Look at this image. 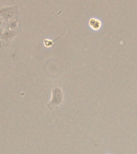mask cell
<instances>
[{
	"instance_id": "6da1fadb",
	"label": "cell",
	"mask_w": 137,
	"mask_h": 154,
	"mask_svg": "<svg viewBox=\"0 0 137 154\" xmlns=\"http://www.w3.org/2000/svg\"><path fill=\"white\" fill-rule=\"evenodd\" d=\"M64 100L63 92L60 88L57 86H54L52 88V96H51V100L47 104V107L50 110H53L57 108L60 105Z\"/></svg>"
},
{
	"instance_id": "7a4b0ae2",
	"label": "cell",
	"mask_w": 137,
	"mask_h": 154,
	"mask_svg": "<svg viewBox=\"0 0 137 154\" xmlns=\"http://www.w3.org/2000/svg\"><path fill=\"white\" fill-rule=\"evenodd\" d=\"M89 26L94 31H99L102 27V22L96 18H91L89 20Z\"/></svg>"
},
{
	"instance_id": "3957f363",
	"label": "cell",
	"mask_w": 137,
	"mask_h": 154,
	"mask_svg": "<svg viewBox=\"0 0 137 154\" xmlns=\"http://www.w3.org/2000/svg\"><path fill=\"white\" fill-rule=\"evenodd\" d=\"M17 35V32H15L13 30H7L3 33L2 38L4 41H9L11 40V39H13L15 35Z\"/></svg>"
},
{
	"instance_id": "277c9868",
	"label": "cell",
	"mask_w": 137,
	"mask_h": 154,
	"mask_svg": "<svg viewBox=\"0 0 137 154\" xmlns=\"http://www.w3.org/2000/svg\"><path fill=\"white\" fill-rule=\"evenodd\" d=\"M14 7H11L10 10H8L7 11H6L5 13L3 14L2 15H1V17L2 18H3V19H5L6 20H10V19H11L12 18H13V16L15 15V11H13Z\"/></svg>"
},
{
	"instance_id": "5b68a950",
	"label": "cell",
	"mask_w": 137,
	"mask_h": 154,
	"mask_svg": "<svg viewBox=\"0 0 137 154\" xmlns=\"http://www.w3.org/2000/svg\"><path fill=\"white\" fill-rule=\"evenodd\" d=\"M18 27V22L16 19H12L8 24V30H14Z\"/></svg>"
},
{
	"instance_id": "8992f818",
	"label": "cell",
	"mask_w": 137,
	"mask_h": 154,
	"mask_svg": "<svg viewBox=\"0 0 137 154\" xmlns=\"http://www.w3.org/2000/svg\"><path fill=\"white\" fill-rule=\"evenodd\" d=\"M60 37H58L57 39H59ZM57 39H54V40H51V39H45V40L44 41V46L47 47H52L53 44H54V42Z\"/></svg>"
},
{
	"instance_id": "52a82bcc",
	"label": "cell",
	"mask_w": 137,
	"mask_h": 154,
	"mask_svg": "<svg viewBox=\"0 0 137 154\" xmlns=\"http://www.w3.org/2000/svg\"><path fill=\"white\" fill-rule=\"evenodd\" d=\"M3 33H4V31H3V28H1V27H0V38H2V36H3Z\"/></svg>"
},
{
	"instance_id": "ba28073f",
	"label": "cell",
	"mask_w": 137,
	"mask_h": 154,
	"mask_svg": "<svg viewBox=\"0 0 137 154\" xmlns=\"http://www.w3.org/2000/svg\"><path fill=\"white\" fill-rule=\"evenodd\" d=\"M3 18H2V17L0 16V26H1V25L3 24Z\"/></svg>"
},
{
	"instance_id": "9c48e42d",
	"label": "cell",
	"mask_w": 137,
	"mask_h": 154,
	"mask_svg": "<svg viewBox=\"0 0 137 154\" xmlns=\"http://www.w3.org/2000/svg\"><path fill=\"white\" fill-rule=\"evenodd\" d=\"M2 46H3V43H2V42L0 41V47H1Z\"/></svg>"
}]
</instances>
